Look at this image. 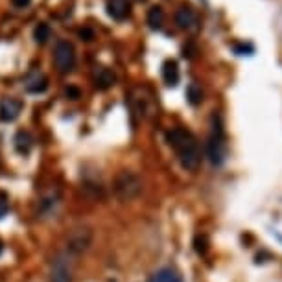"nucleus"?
Returning <instances> with one entry per match:
<instances>
[{"label": "nucleus", "mask_w": 282, "mask_h": 282, "mask_svg": "<svg viewBox=\"0 0 282 282\" xmlns=\"http://www.w3.org/2000/svg\"><path fill=\"white\" fill-rule=\"evenodd\" d=\"M168 144L175 150L177 157H179L183 168L186 170H198L199 163H201V153H199V144L196 140V136L186 131L185 127H174L168 131Z\"/></svg>", "instance_id": "obj_1"}, {"label": "nucleus", "mask_w": 282, "mask_h": 282, "mask_svg": "<svg viewBox=\"0 0 282 282\" xmlns=\"http://www.w3.org/2000/svg\"><path fill=\"white\" fill-rule=\"evenodd\" d=\"M114 194L120 201H133L135 198H138L142 192V181L135 172L124 170L114 177Z\"/></svg>", "instance_id": "obj_2"}, {"label": "nucleus", "mask_w": 282, "mask_h": 282, "mask_svg": "<svg viewBox=\"0 0 282 282\" xmlns=\"http://www.w3.org/2000/svg\"><path fill=\"white\" fill-rule=\"evenodd\" d=\"M92 243V229L90 227H76L67 238V253L79 254L87 251Z\"/></svg>", "instance_id": "obj_3"}, {"label": "nucleus", "mask_w": 282, "mask_h": 282, "mask_svg": "<svg viewBox=\"0 0 282 282\" xmlns=\"http://www.w3.org/2000/svg\"><path fill=\"white\" fill-rule=\"evenodd\" d=\"M70 253L57 254L50 267V282H72V260Z\"/></svg>", "instance_id": "obj_4"}, {"label": "nucleus", "mask_w": 282, "mask_h": 282, "mask_svg": "<svg viewBox=\"0 0 282 282\" xmlns=\"http://www.w3.org/2000/svg\"><path fill=\"white\" fill-rule=\"evenodd\" d=\"M54 63L59 72H70L76 63V54H74V46L68 41L57 43L56 50H54Z\"/></svg>", "instance_id": "obj_5"}, {"label": "nucleus", "mask_w": 282, "mask_h": 282, "mask_svg": "<svg viewBox=\"0 0 282 282\" xmlns=\"http://www.w3.org/2000/svg\"><path fill=\"white\" fill-rule=\"evenodd\" d=\"M209 157L214 164H221L225 159V138L220 125H214L209 138Z\"/></svg>", "instance_id": "obj_6"}, {"label": "nucleus", "mask_w": 282, "mask_h": 282, "mask_svg": "<svg viewBox=\"0 0 282 282\" xmlns=\"http://www.w3.org/2000/svg\"><path fill=\"white\" fill-rule=\"evenodd\" d=\"M23 103L15 98H2L0 100V120L2 122H13L21 114Z\"/></svg>", "instance_id": "obj_7"}, {"label": "nucleus", "mask_w": 282, "mask_h": 282, "mask_svg": "<svg viewBox=\"0 0 282 282\" xmlns=\"http://www.w3.org/2000/svg\"><path fill=\"white\" fill-rule=\"evenodd\" d=\"M175 23L183 30H192L198 24V13L194 12L192 8H181L179 12L175 13Z\"/></svg>", "instance_id": "obj_8"}, {"label": "nucleus", "mask_w": 282, "mask_h": 282, "mask_svg": "<svg viewBox=\"0 0 282 282\" xmlns=\"http://www.w3.org/2000/svg\"><path fill=\"white\" fill-rule=\"evenodd\" d=\"M107 13L114 21H124L129 15V0H107Z\"/></svg>", "instance_id": "obj_9"}, {"label": "nucleus", "mask_w": 282, "mask_h": 282, "mask_svg": "<svg viewBox=\"0 0 282 282\" xmlns=\"http://www.w3.org/2000/svg\"><path fill=\"white\" fill-rule=\"evenodd\" d=\"M92 78H94V85H96L98 89H109V87H113L114 85V74L105 67H96L94 68V74H92Z\"/></svg>", "instance_id": "obj_10"}, {"label": "nucleus", "mask_w": 282, "mask_h": 282, "mask_svg": "<svg viewBox=\"0 0 282 282\" xmlns=\"http://www.w3.org/2000/svg\"><path fill=\"white\" fill-rule=\"evenodd\" d=\"M46 87H48V79L43 74H32L28 79H26V90L30 94H39V92H45Z\"/></svg>", "instance_id": "obj_11"}, {"label": "nucleus", "mask_w": 282, "mask_h": 282, "mask_svg": "<svg viewBox=\"0 0 282 282\" xmlns=\"http://www.w3.org/2000/svg\"><path fill=\"white\" fill-rule=\"evenodd\" d=\"M32 144H34V138L26 131H19L15 135V148L21 155H28L30 150H32Z\"/></svg>", "instance_id": "obj_12"}, {"label": "nucleus", "mask_w": 282, "mask_h": 282, "mask_svg": "<svg viewBox=\"0 0 282 282\" xmlns=\"http://www.w3.org/2000/svg\"><path fill=\"white\" fill-rule=\"evenodd\" d=\"M163 78L168 85H175L179 81V68L175 61H166L163 67Z\"/></svg>", "instance_id": "obj_13"}, {"label": "nucleus", "mask_w": 282, "mask_h": 282, "mask_svg": "<svg viewBox=\"0 0 282 282\" xmlns=\"http://www.w3.org/2000/svg\"><path fill=\"white\" fill-rule=\"evenodd\" d=\"M163 23H164V12L159 6L152 8L150 13H148V24H150L153 30H157L163 26Z\"/></svg>", "instance_id": "obj_14"}, {"label": "nucleus", "mask_w": 282, "mask_h": 282, "mask_svg": "<svg viewBox=\"0 0 282 282\" xmlns=\"http://www.w3.org/2000/svg\"><path fill=\"white\" fill-rule=\"evenodd\" d=\"M153 282H183V278H181L179 273L174 269H161L157 275H155Z\"/></svg>", "instance_id": "obj_15"}, {"label": "nucleus", "mask_w": 282, "mask_h": 282, "mask_svg": "<svg viewBox=\"0 0 282 282\" xmlns=\"http://www.w3.org/2000/svg\"><path fill=\"white\" fill-rule=\"evenodd\" d=\"M50 35H52L50 26H48V24H45V23H41L39 26L34 30V39L37 41L39 45H45L46 41L50 39Z\"/></svg>", "instance_id": "obj_16"}, {"label": "nucleus", "mask_w": 282, "mask_h": 282, "mask_svg": "<svg viewBox=\"0 0 282 282\" xmlns=\"http://www.w3.org/2000/svg\"><path fill=\"white\" fill-rule=\"evenodd\" d=\"M188 100H190L192 105H198V103L203 100V92H201V89H199L196 83H192L188 87Z\"/></svg>", "instance_id": "obj_17"}, {"label": "nucleus", "mask_w": 282, "mask_h": 282, "mask_svg": "<svg viewBox=\"0 0 282 282\" xmlns=\"http://www.w3.org/2000/svg\"><path fill=\"white\" fill-rule=\"evenodd\" d=\"M8 210H10V199H8V194L0 192V220L8 214Z\"/></svg>", "instance_id": "obj_18"}, {"label": "nucleus", "mask_w": 282, "mask_h": 282, "mask_svg": "<svg viewBox=\"0 0 282 282\" xmlns=\"http://www.w3.org/2000/svg\"><path fill=\"white\" fill-rule=\"evenodd\" d=\"M65 96L68 98V100H78V98H81V90L78 89V87H67L65 89Z\"/></svg>", "instance_id": "obj_19"}, {"label": "nucleus", "mask_w": 282, "mask_h": 282, "mask_svg": "<svg viewBox=\"0 0 282 282\" xmlns=\"http://www.w3.org/2000/svg\"><path fill=\"white\" fill-rule=\"evenodd\" d=\"M79 37L83 41H92L94 39V32L90 28H83V30H79Z\"/></svg>", "instance_id": "obj_20"}, {"label": "nucleus", "mask_w": 282, "mask_h": 282, "mask_svg": "<svg viewBox=\"0 0 282 282\" xmlns=\"http://www.w3.org/2000/svg\"><path fill=\"white\" fill-rule=\"evenodd\" d=\"M12 2H13V6L15 8H26L32 0H12Z\"/></svg>", "instance_id": "obj_21"}, {"label": "nucleus", "mask_w": 282, "mask_h": 282, "mask_svg": "<svg viewBox=\"0 0 282 282\" xmlns=\"http://www.w3.org/2000/svg\"><path fill=\"white\" fill-rule=\"evenodd\" d=\"M0 253H2V242H0Z\"/></svg>", "instance_id": "obj_22"}]
</instances>
